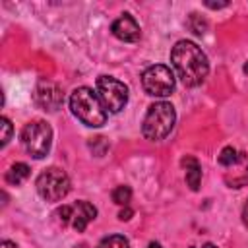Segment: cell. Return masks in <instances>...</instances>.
Returning <instances> with one entry per match:
<instances>
[{
  "mask_svg": "<svg viewBox=\"0 0 248 248\" xmlns=\"http://www.w3.org/2000/svg\"><path fill=\"white\" fill-rule=\"evenodd\" d=\"M143 91L151 97H167L174 89V74L165 64H153L141 74Z\"/></svg>",
  "mask_w": 248,
  "mask_h": 248,
  "instance_id": "6",
  "label": "cell"
},
{
  "mask_svg": "<svg viewBox=\"0 0 248 248\" xmlns=\"http://www.w3.org/2000/svg\"><path fill=\"white\" fill-rule=\"evenodd\" d=\"M174 120H176V112H174V107L167 101H159V103H153L143 118V124H141V132L147 140L151 141H161L165 140L172 126H174Z\"/></svg>",
  "mask_w": 248,
  "mask_h": 248,
  "instance_id": "3",
  "label": "cell"
},
{
  "mask_svg": "<svg viewBox=\"0 0 248 248\" xmlns=\"http://www.w3.org/2000/svg\"><path fill=\"white\" fill-rule=\"evenodd\" d=\"M110 31L116 39H120L124 43H136L141 37L140 25L130 14H122L118 19H114L112 25H110Z\"/></svg>",
  "mask_w": 248,
  "mask_h": 248,
  "instance_id": "10",
  "label": "cell"
},
{
  "mask_svg": "<svg viewBox=\"0 0 248 248\" xmlns=\"http://www.w3.org/2000/svg\"><path fill=\"white\" fill-rule=\"evenodd\" d=\"M21 145L31 157L43 159L52 145V128L45 120H33L25 124L21 130Z\"/></svg>",
  "mask_w": 248,
  "mask_h": 248,
  "instance_id": "4",
  "label": "cell"
},
{
  "mask_svg": "<svg viewBox=\"0 0 248 248\" xmlns=\"http://www.w3.org/2000/svg\"><path fill=\"white\" fill-rule=\"evenodd\" d=\"M97 95L107 112H120L128 103V87L112 76L97 78Z\"/></svg>",
  "mask_w": 248,
  "mask_h": 248,
  "instance_id": "7",
  "label": "cell"
},
{
  "mask_svg": "<svg viewBox=\"0 0 248 248\" xmlns=\"http://www.w3.org/2000/svg\"><path fill=\"white\" fill-rule=\"evenodd\" d=\"M202 248H217V246H215V244H211V242H207V244H203Z\"/></svg>",
  "mask_w": 248,
  "mask_h": 248,
  "instance_id": "23",
  "label": "cell"
},
{
  "mask_svg": "<svg viewBox=\"0 0 248 248\" xmlns=\"http://www.w3.org/2000/svg\"><path fill=\"white\" fill-rule=\"evenodd\" d=\"M72 114L89 128H101L107 122V108L103 107L97 91L89 87H78L70 95Z\"/></svg>",
  "mask_w": 248,
  "mask_h": 248,
  "instance_id": "2",
  "label": "cell"
},
{
  "mask_svg": "<svg viewBox=\"0 0 248 248\" xmlns=\"http://www.w3.org/2000/svg\"><path fill=\"white\" fill-rule=\"evenodd\" d=\"M0 248H17V244H14V242H10V240H2V242H0Z\"/></svg>",
  "mask_w": 248,
  "mask_h": 248,
  "instance_id": "21",
  "label": "cell"
},
{
  "mask_svg": "<svg viewBox=\"0 0 248 248\" xmlns=\"http://www.w3.org/2000/svg\"><path fill=\"white\" fill-rule=\"evenodd\" d=\"M132 213H134V211H132L130 207H124V209L118 213V219H120V221H128V219L132 217Z\"/></svg>",
  "mask_w": 248,
  "mask_h": 248,
  "instance_id": "18",
  "label": "cell"
},
{
  "mask_svg": "<svg viewBox=\"0 0 248 248\" xmlns=\"http://www.w3.org/2000/svg\"><path fill=\"white\" fill-rule=\"evenodd\" d=\"M205 25H207V23H205L198 14H192V16H190V27H192V31H194L196 35H203V33H205Z\"/></svg>",
  "mask_w": 248,
  "mask_h": 248,
  "instance_id": "17",
  "label": "cell"
},
{
  "mask_svg": "<svg viewBox=\"0 0 248 248\" xmlns=\"http://www.w3.org/2000/svg\"><path fill=\"white\" fill-rule=\"evenodd\" d=\"M207 8H213V10H219V8H225L229 6V2H205Z\"/></svg>",
  "mask_w": 248,
  "mask_h": 248,
  "instance_id": "19",
  "label": "cell"
},
{
  "mask_svg": "<svg viewBox=\"0 0 248 248\" xmlns=\"http://www.w3.org/2000/svg\"><path fill=\"white\" fill-rule=\"evenodd\" d=\"M242 221H244V225L248 227V200H246V203H244V207H242Z\"/></svg>",
  "mask_w": 248,
  "mask_h": 248,
  "instance_id": "20",
  "label": "cell"
},
{
  "mask_svg": "<svg viewBox=\"0 0 248 248\" xmlns=\"http://www.w3.org/2000/svg\"><path fill=\"white\" fill-rule=\"evenodd\" d=\"M242 70H244V74H248V62L244 64V68H242Z\"/></svg>",
  "mask_w": 248,
  "mask_h": 248,
  "instance_id": "24",
  "label": "cell"
},
{
  "mask_svg": "<svg viewBox=\"0 0 248 248\" xmlns=\"http://www.w3.org/2000/svg\"><path fill=\"white\" fill-rule=\"evenodd\" d=\"M27 176H29V167H27L25 163H14V165L6 170V182H8V184H14V186L21 184Z\"/></svg>",
  "mask_w": 248,
  "mask_h": 248,
  "instance_id": "12",
  "label": "cell"
},
{
  "mask_svg": "<svg viewBox=\"0 0 248 248\" xmlns=\"http://www.w3.org/2000/svg\"><path fill=\"white\" fill-rule=\"evenodd\" d=\"M56 215L60 217V221L64 225H70L74 231L83 232L87 229V225L97 217V209L89 202L79 200V202H76L72 205H62L56 211Z\"/></svg>",
  "mask_w": 248,
  "mask_h": 248,
  "instance_id": "8",
  "label": "cell"
},
{
  "mask_svg": "<svg viewBox=\"0 0 248 248\" xmlns=\"http://www.w3.org/2000/svg\"><path fill=\"white\" fill-rule=\"evenodd\" d=\"M147 248H163V246H161L159 242H149V244H147Z\"/></svg>",
  "mask_w": 248,
  "mask_h": 248,
  "instance_id": "22",
  "label": "cell"
},
{
  "mask_svg": "<svg viewBox=\"0 0 248 248\" xmlns=\"http://www.w3.org/2000/svg\"><path fill=\"white\" fill-rule=\"evenodd\" d=\"M37 192L46 202H60L70 192V178L66 170L58 167H48L37 176Z\"/></svg>",
  "mask_w": 248,
  "mask_h": 248,
  "instance_id": "5",
  "label": "cell"
},
{
  "mask_svg": "<svg viewBox=\"0 0 248 248\" xmlns=\"http://www.w3.org/2000/svg\"><path fill=\"white\" fill-rule=\"evenodd\" d=\"M182 167H184V174H186V184L190 186V190L198 192L200 190V180H202V167H200L198 159L184 157Z\"/></svg>",
  "mask_w": 248,
  "mask_h": 248,
  "instance_id": "11",
  "label": "cell"
},
{
  "mask_svg": "<svg viewBox=\"0 0 248 248\" xmlns=\"http://www.w3.org/2000/svg\"><path fill=\"white\" fill-rule=\"evenodd\" d=\"M236 161H238V155H236V149H234V147L227 145V147L221 149V153H219V163H221V165L231 167V165H234Z\"/></svg>",
  "mask_w": 248,
  "mask_h": 248,
  "instance_id": "15",
  "label": "cell"
},
{
  "mask_svg": "<svg viewBox=\"0 0 248 248\" xmlns=\"http://www.w3.org/2000/svg\"><path fill=\"white\" fill-rule=\"evenodd\" d=\"M0 126H2V136H0V145L4 147L10 140H12V132H14V128H12V122L6 118V116H2L0 118Z\"/></svg>",
  "mask_w": 248,
  "mask_h": 248,
  "instance_id": "16",
  "label": "cell"
},
{
  "mask_svg": "<svg viewBox=\"0 0 248 248\" xmlns=\"http://www.w3.org/2000/svg\"><path fill=\"white\" fill-rule=\"evenodd\" d=\"M132 200V190L130 186L122 184V186H116L112 190V202L118 203V205H128V202Z\"/></svg>",
  "mask_w": 248,
  "mask_h": 248,
  "instance_id": "14",
  "label": "cell"
},
{
  "mask_svg": "<svg viewBox=\"0 0 248 248\" xmlns=\"http://www.w3.org/2000/svg\"><path fill=\"white\" fill-rule=\"evenodd\" d=\"M170 64L186 87L203 83L209 74V60L205 52L192 41H178L170 50Z\"/></svg>",
  "mask_w": 248,
  "mask_h": 248,
  "instance_id": "1",
  "label": "cell"
},
{
  "mask_svg": "<svg viewBox=\"0 0 248 248\" xmlns=\"http://www.w3.org/2000/svg\"><path fill=\"white\" fill-rule=\"evenodd\" d=\"M97 248H130V242L122 234H110V236H105Z\"/></svg>",
  "mask_w": 248,
  "mask_h": 248,
  "instance_id": "13",
  "label": "cell"
},
{
  "mask_svg": "<svg viewBox=\"0 0 248 248\" xmlns=\"http://www.w3.org/2000/svg\"><path fill=\"white\" fill-rule=\"evenodd\" d=\"M33 101L39 108L43 110H48V112H54L62 107L64 103V93L62 89L54 83V81H39V85L35 87V93H33Z\"/></svg>",
  "mask_w": 248,
  "mask_h": 248,
  "instance_id": "9",
  "label": "cell"
}]
</instances>
